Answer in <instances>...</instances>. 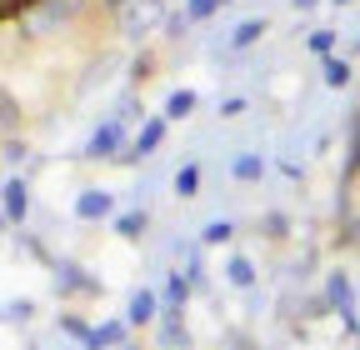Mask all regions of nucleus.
<instances>
[{"label": "nucleus", "mask_w": 360, "mask_h": 350, "mask_svg": "<svg viewBox=\"0 0 360 350\" xmlns=\"http://www.w3.org/2000/svg\"><path fill=\"white\" fill-rule=\"evenodd\" d=\"M110 195H101V190H90V195H80V215H85V221H96V215H110Z\"/></svg>", "instance_id": "obj_1"}, {"label": "nucleus", "mask_w": 360, "mask_h": 350, "mask_svg": "<svg viewBox=\"0 0 360 350\" xmlns=\"http://www.w3.org/2000/svg\"><path fill=\"white\" fill-rule=\"evenodd\" d=\"M6 210H11V221H20V215H25V186H20V181L6 186Z\"/></svg>", "instance_id": "obj_2"}, {"label": "nucleus", "mask_w": 360, "mask_h": 350, "mask_svg": "<svg viewBox=\"0 0 360 350\" xmlns=\"http://www.w3.org/2000/svg\"><path fill=\"white\" fill-rule=\"evenodd\" d=\"M160 136H165V120H150V125L141 130V141H135V150H141V155H146V150H155V145H160Z\"/></svg>", "instance_id": "obj_3"}, {"label": "nucleus", "mask_w": 360, "mask_h": 350, "mask_svg": "<svg viewBox=\"0 0 360 350\" xmlns=\"http://www.w3.org/2000/svg\"><path fill=\"white\" fill-rule=\"evenodd\" d=\"M115 145H120V125H105L101 136L90 141V150H96V155H101V150H115Z\"/></svg>", "instance_id": "obj_4"}, {"label": "nucleus", "mask_w": 360, "mask_h": 350, "mask_svg": "<svg viewBox=\"0 0 360 350\" xmlns=\"http://www.w3.org/2000/svg\"><path fill=\"white\" fill-rule=\"evenodd\" d=\"M150 311H155V300H150V295H135V300H130V320H135V325H146Z\"/></svg>", "instance_id": "obj_5"}, {"label": "nucleus", "mask_w": 360, "mask_h": 350, "mask_svg": "<svg viewBox=\"0 0 360 350\" xmlns=\"http://www.w3.org/2000/svg\"><path fill=\"white\" fill-rule=\"evenodd\" d=\"M115 340H120V325H105V330H90V345H96V350H101V345H115Z\"/></svg>", "instance_id": "obj_6"}, {"label": "nucleus", "mask_w": 360, "mask_h": 350, "mask_svg": "<svg viewBox=\"0 0 360 350\" xmlns=\"http://www.w3.org/2000/svg\"><path fill=\"white\" fill-rule=\"evenodd\" d=\"M236 175H240V181H255V175H260V160H255V155L236 160Z\"/></svg>", "instance_id": "obj_7"}, {"label": "nucleus", "mask_w": 360, "mask_h": 350, "mask_svg": "<svg viewBox=\"0 0 360 350\" xmlns=\"http://www.w3.org/2000/svg\"><path fill=\"white\" fill-rule=\"evenodd\" d=\"M175 190H180V195H191V190H195V165H186V170L175 175Z\"/></svg>", "instance_id": "obj_8"}, {"label": "nucleus", "mask_w": 360, "mask_h": 350, "mask_svg": "<svg viewBox=\"0 0 360 350\" xmlns=\"http://www.w3.org/2000/svg\"><path fill=\"white\" fill-rule=\"evenodd\" d=\"M191 105H195V96H191V91H180V96H170V115H186Z\"/></svg>", "instance_id": "obj_9"}, {"label": "nucleus", "mask_w": 360, "mask_h": 350, "mask_svg": "<svg viewBox=\"0 0 360 350\" xmlns=\"http://www.w3.org/2000/svg\"><path fill=\"white\" fill-rule=\"evenodd\" d=\"M310 51H315V56H326V51H330V30H321V35H310Z\"/></svg>", "instance_id": "obj_10"}, {"label": "nucleus", "mask_w": 360, "mask_h": 350, "mask_svg": "<svg viewBox=\"0 0 360 350\" xmlns=\"http://www.w3.org/2000/svg\"><path fill=\"white\" fill-rule=\"evenodd\" d=\"M231 276H236L240 285H250V266H245V260H231Z\"/></svg>", "instance_id": "obj_11"}, {"label": "nucleus", "mask_w": 360, "mask_h": 350, "mask_svg": "<svg viewBox=\"0 0 360 350\" xmlns=\"http://www.w3.org/2000/svg\"><path fill=\"white\" fill-rule=\"evenodd\" d=\"M255 35H260V25H255V20H250V25H240V30H236V46H245V40H255Z\"/></svg>", "instance_id": "obj_12"}]
</instances>
